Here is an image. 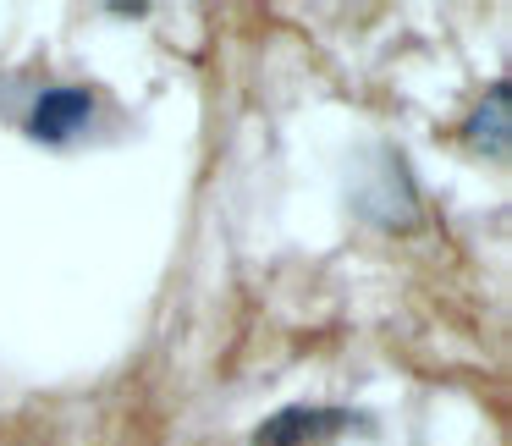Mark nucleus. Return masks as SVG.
I'll use <instances>...</instances> for the list:
<instances>
[{
	"mask_svg": "<svg viewBox=\"0 0 512 446\" xmlns=\"http://www.w3.org/2000/svg\"><path fill=\"white\" fill-rule=\"evenodd\" d=\"M353 424L347 408H281L254 430V446H325Z\"/></svg>",
	"mask_w": 512,
	"mask_h": 446,
	"instance_id": "f257e3e1",
	"label": "nucleus"
},
{
	"mask_svg": "<svg viewBox=\"0 0 512 446\" xmlns=\"http://www.w3.org/2000/svg\"><path fill=\"white\" fill-rule=\"evenodd\" d=\"M94 116V94L89 89H50L34 100L28 111V138L34 144H72L78 127H89Z\"/></svg>",
	"mask_w": 512,
	"mask_h": 446,
	"instance_id": "f03ea898",
	"label": "nucleus"
},
{
	"mask_svg": "<svg viewBox=\"0 0 512 446\" xmlns=\"http://www.w3.org/2000/svg\"><path fill=\"white\" fill-rule=\"evenodd\" d=\"M507 94H512L507 83H496V89H490V100L468 116V127H463L468 144H485L490 155H507Z\"/></svg>",
	"mask_w": 512,
	"mask_h": 446,
	"instance_id": "7ed1b4c3",
	"label": "nucleus"
}]
</instances>
